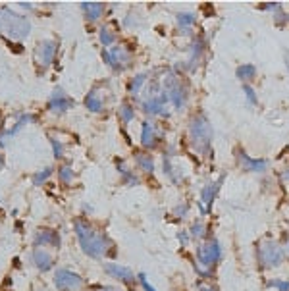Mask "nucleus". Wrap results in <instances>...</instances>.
Instances as JSON below:
<instances>
[{
	"label": "nucleus",
	"mask_w": 289,
	"mask_h": 291,
	"mask_svg": "<svg viewBox=\"0 0 289 291\" xmlns=\"http://www.w3.org/2000/svg\"><path fill=\"white\" fill-rule=\"evenodd\" d=\"M73 228H75L77 241H79L85 255H89L91 258H100V256L106 255V251L110 247V241H108L106 236H102L100 232H96L93 226H89L83 220H77L73 224Z\"/></svg>",
	"instance_id": "f257e3e1"
},
{
	"label": "nucleus",
	"mask_w": 289,
	"mask_h": 291,
	"mask_svg": "<svg viewBox=\"0 0 289 291\" xmlns=\"http://www.w3.org/2000/svg\"><path fill=\"white\" fill-rule=\"evenodd\" d=\"M29 31H31V21L25 16L14 12L8 6L0 8V33L6 39L21 41V39H25L29 35Z\"/></svg>",
	"instance_id": "f03ea898"
},
{
	"label": "nucleus",
	"mask_w": 289,
	"mask_h": 291,
	"mask_svg": "<svg viewBox=\"0 0 289 291\" xmlns=\"http://www.w3.org/2000/svg\"><path fill=\"white\" fill-rule=\"evenodd\" d=\"M189 133H191V145L199 154H206L210 150L212 143V127L206 120V116L199 114L191 120L189 126Z\"/></svg>",
	"instance_id": "7ed1b4c3"
},
{
	"label": "nucleus",
	"mask_w": 289,
	"mask_h": 291,
	"mask_svg": "<svg viewBox=\"0 0 289 291\" xmlns=\"http://www.w3.org/2000/svg\"><path fill=\"white\" fill-rule=\"evenodd\" d=\"M286 258V251L280 243L276 241H262L256 249V260L260 268H278Z\"/></svg>",
	"instance_id": "20e7f679"
},
{
	"label": "nucleus",
	"mask_w": 289,
	"mask_h": 291,
	"mask_svg": "<svg viewBox=\"0 0 289 291\" xmlns=\"http://www.w3.org/2000/svg\"><path fill=\"white\" fill-rule=\"evenodd\" d=\"M222 260V245L218 239H206L197 247V266H204L206 270L212 272V268Z\"/></svg>",
	"instance_id": "39448f33"
},
{
	"label": "nucleus",
	"mask_w": 289,
	"mask_h": 291,
	"mask_svg": "<svg viewBox=\"0 0 289 291\" xmlns=\"http://www.w3.org/2000/svg\"><path fill=\"white\" fill-rule=\"evenodd\" d=\"M164 93L174 102L176 108H183V106L187 104V87H185L174 73H170V75L164 79Z\"/></svg>",
	"instance_id": "423d86ee"
},
{
	"label": "nucleus",
	"mask_w": 289,
	"mask_h": 291,
	"mask_svg": "<svg viewBox=\"0 0 289 291\" xmlns=\"http://www.w3.org/2000/svg\"><path fill=\"white\" fill-rule=\"evenodd\" d=\"M54 286L60 291H79L83 288V278L72 270H56L54 274Z\"/></svg>",
	"instance_id": "0eeeda50"
},
{
	"label": "nucleus",
	"mask_w": 289,
	"mask_h": 291,
	"mask_svg": "<svg viewBox=\"0 0 289 291\" xmlns=\"http://www.w3.org/2000/svg\"><path fill=\"white\" fill-rule=\"evenodd\" d=\"M73 100L68 97V95H64V91L58 87L54 93H52V97L48 100V110L50 112H54V114H62V112H68L70 108H73Z\"/></svg>",
	"instance_id": "6e6552de"
},
{
	"label": "nucleus",
	"mask_w": 289,
	"mask_h": 291,
	"mask_svg": "<svg viewBox=\"0 0 289 291\" xmlns=\"http://www.w3.org/2000/svg\"><path fill=\"white\" fill-rule=\"evenodd\" d=\"M104 270H106L108 276H112L114 280H120V282H124V284H133V282H135V274H133V270L127 268V266H120V264L108 262V264L104 266Z\"/></svg>",
	"instance_id": "1a4fd4ad"
},
{
	"label": "nucleus",
	"mask_w": 289,
	"mask_h": 291,
	"mask_svg": "<svg viewBox=\"0 0 289 291\" xmlns=\"http://www.w3.org/2000/svg\"><path fill=\"white\" fill-rule=\"evenodd\" d=\"M170 102V98L166 93H162V95H158V97H152V98H146L143 102V110L144 112H148V114H168L166 112V104Z\"/></svg>",
	"instance_id": "9d476101"
},
{
	"label": "nucleus",
	"mask_w": 289,
	"mask_h": 291,
	"mask_svg": "<svg viewBox=\"0 0 289 291\" xmlns=\"http://www.w3.org/2000/svg\"><path fill=\"white\" fill-rule=\"evenodd\" d=\"M222 182H224V176H220L216 182H212V183H208L202 191H200V212H206V208L202 206V204H212L214 202V199H216V195H218V189H220V185H222Z\"/></svg>",
	"instance_id": "9b49d317"
},
{
	"label": "nucleus",
	"mask_w": 289,
	"mask_h": 291,
	"mask_svg": "<svg viewBox=\"0 0 289 291\" xmlns=\"http://www.w3.org/2000/svg\"><path fill=\"white\" fill-rule=\"evenodd\" d=\"M35 245L37 247H45V245H52V247H60V236L58 232L54 230H48V228H43V230H37L35 234Z\"/></svg>",
	"instance_id": "f8f14e48"
},
{
	"label": "nucleus",
	"mask_w": 289,
	"mask_h": 291,
	"mask_svg": "<svg viewBox=\"0 0 289 291\" xmlns=\"http://www.w3.org/2000/svg\"><path fill=\"white\" fill-rule=\"evenodd\" d=\"M37 56H39V62H41L43 68H45V66H50L52 60H54V56H56V43H52V41H43V43L39 45V49H37Z\"/></svg>",
	"instance_id": "ddd939ff"
},
{
	"label": "nucleus",
	"mask_w": 289,
	"mask_h": 291,
	"mask_svg": "<svg viewBox=\"0 0 289 291\" xmlns=\"http://www.w3.org/2000/svg\"><path fill=\"white\" fill-rule=\"evenodd\" d=\"M239 166L247 172H264L268 168V162L266 160H254V158H249L245 152H239Z\"/></svg>",
	"instance_id": "4468645a"
},
{
	"label": "nucleus",
	"mask_w": 289,
	"mask_h": 291,
	"mask_svg": "<svg viewBox=\"0 0 289 291\" xmlns=\"http://www.w3.org/2000/svg\"><path fill=\"white\" fill-rule=\"evenodd\" d=\"M33 262H35V266H37L39 270L48 272V270L52 268V264H54V258L48 255L47 251H43V249H35V251H33Z\"/></svg>",
	"instance_id": "2eb2a0df"
},
{
	"label": "nucleus",
	"mask_w": 289,
	"mask_h": 291,
	"mask_svg": "<svg viewBox=\"0 0 289 291\" xmlns=\"http://www.w3.org/2000/svg\"><path fill=\"white\" fill-rule=\"evenodd\" d=\"M156 126L154 124H150V122H144L143 124V133H141V143L143 146L146 148H150V146L156 145Z\"/></svg>",
	"instance_id": "dca6fc26"
},
{
	"label": "nucleus",
	"mask_w": 289,
	"mask_h": 291,
	"mask_svg": "<svg viewBox=\"0 0 289 291\" xmlns=\"http://www.w3.org/2000/svg\"><path fill=\"white\" fill-rule=\"evenodd\" d=\"M81 10L85 12V16H87L91 21H95V19H98V18L104 14V4H102V2H83V4H81Z\"/></svg>",
	"instance_id": "f3484780"
},
{
	"label": "nucleus",
	"mask_w": 289,
	"mask_h": 291,
	"mask_svg": "<svg viewBox=\"0 0 289 291\" xmlns=\"http://www.w3.org/2000/svg\"><path fill=\"white\" fill-rule=\"evenodd\" d=\"M237 77H239L241 81H251V79H254V75H256V68L253 66V64H245V66H239L237 68Z\"/></svg>",
	"instance_id": "a211bd4d"
},
{
	"label": "nucleus",
	"mask_w": 289,
	"mask_h": 291,
	"mask_svg": "<svg viewBox=\"0 0 289 291\" xmlns=\"http://www.w3.org/2000/svg\"><path fill=\"white\" fill-rule=\"evenodd\" d=\"M35 120V116H31V114H23L19 120H18V124L12 127V129H8V131H4V137H12V135H16L25 124H29V122H33Z\"/></svg>",
	"instance_id": "6ab92c4d"
},
{
	"label": "nucleus",
	"mask_w": 289,
	"mask_h": 291,
	"mask_svg": "<svg viewBox=\"0 0 289 291\" xmlns=\"http://www.w3.org/2000/svg\"><path fill=\"white\" fill-rule=\"evenodd\" d=\"M85 106L89 108V112H100L102 110V100H100V97H96L95 91H91L85 97Z\"/></svg>",
	"instance_id": "aec40b11"
},
{
	"label": "nucleus",
	"mask_w": 289,
	"mask_h": 291,
	"mask_svg": "<svg viewBox=\"0 0 289 291\" xmlns=\"http://www.w3.org/2000/svg\"><path fill=\"white\" fill-rule=\"evenodd\" d=\"M148 77V73H137L133 79H131V83H129V93L135 97L139 91H141V87L144 85V79Z\"/></svg>",
	"instance_id": "412c9836"
},
{
	"label": "nucleus",
	"mask_w": 289,
	"mask_h": 291,
	"mask_svg": "<svg viewBox=\"0 0 289 291\" xmlns=\"http://www.w3.org/2000/svg\"><path fill=\"white\" fill-rule=\"evenodd\" d=\"M135 160H137V166L141 168V170H144V172H152L154 170V162H152V158L150 156H146V154H137L135 156Z\"/></svg>",
	"instance_id": "4be33fe9"
},
{
	"label": "nucleus",
	"mask_w": 289,
	"mask_h": 291,
	"mask_svg": "<svg viewBox=\"0 0 289 291\" xmlns=\"http://www.w3.org/2000/svg\"><path fill=\"white\" fill-rule=\"evenodd\" d=\"M204 234H206V226H204V222H202V220H197V222L191 226V232H189L191 239H200V237H204Z\"/></svg>",
	"instance_id": "5701e85b"
},
{
	"label": "nucleus",
	"mask_w": 289,
	"mask_h": 291,
	"mask_svg": "<svg viewBox=\"0 0 289 291\" xmlns=\"http://www.w3.org/2000/svg\"><path fill=\"white\" fill-rule=\"evenodd\" d=\"M120 118H122L126 124H129V122L135 118V110H133V106L127 104V102H124V104L120 106Z\"/></svg>",
	"instance_id": "b1692460"
},
{
	"label": "nucleus",
	"mask_w": 289,
	"mask_h": 291,
	"mask_svg": "<svg viewBox=\"0 0 289 291\" xmlns=\"http://www.w3.org/2000/svg\"><path fill=\"white\" fill-rule=\"evenodd\" d=\"M178 23H180L181 29H189L193 23H195V14H191V12L180 14V16H178Z\"/></svg>",
	"instance_id": "393cba45"
},
{
	"label": "nucleus",
	"mask_w": 289,
	"mask_h": 291,
	"mask_svg": "<svg viewBox=\"0 0 289 291\" xmlns=\"http://www.w3.org/2000/svg\"><path fill=\"white\" fill-rule=\"evenodd\" d=\"M118 170H120V174H122V178L126 180V183H131V185H133V183H139V180H137V178H135V176H133V174H131L129 170H126L122 162L118 164Z\"/></svg>",
	"instance_id": "a878e982"
},
{
	"label": "nucleus",
	"mask_w": 289,
	"mask_h": 291,
	"mask_svg": "<svg viewBox=\"0 0 289 291\" xmlns=\"http://www.w3.org/2000/svg\"><path fill=\"white\" fill-rule=\"evenodd\" d=\"M50 174H52V168H45L43 172H37V174L33 176V183H35V185L45 183L48 178H50Z\"/></svg>",
	"instance_id": "bb28decb"
},
{
	"label": "nucleus",
	"mask_w": 289,
	"mask_h": 291,
	"mask_svg": "<svg viewBox=\"0 0 289 291\" xmlns=\"http://www.w3.org/2000/svg\"><path fill=\"white\" fill-rule=\"evenodd\" d=\"M266 286L274 288L276 291H289V282H286V280H270Z\"/></svg>",
	"instance_id": "cd10ccee"
},
{
	"label": "nucleus",
	"mask_w": 289,
	"mask_h": 291,
	"mask_svg": "<svg viewBox=\"0 0 289 291\" xmlns=\"http://www.w3.org/2000/svg\"><path fill=\"white\" fill-rule=\"evenodd\" d=\"M98 39H100V43H102L104 47H110V45L114 43V35H112L106 27H102V29H100V37H98Z\"/></svg>",
	"instance_id": "c85d7f7f"
},
{
	"label": "nucleus",
	"mask_w": 289,
	"mask_h": 291,
	"mask_svg": "<svg viewBox=\"0 0 289 291\" xmlns=\"http://www.w3.org/2000/svg\"><path fill=\"white\" fill-rule=\"evenodd\" d=\"M58 176H60V180H62L64 183H70V182H72V178H73V172H72V168H70V166H62V168L58 170Z\"/></svg>",
	"instance_id": "c756f323"
},
{
	"label": "nucleus",
	"mask_w": 289,
	"mask_h": 291,
	"mask_svg": "<svg viewBox=\"0 0 289 291\" xmlns=\"http://www.w3.org/2000/svg\"><path fill=\"white\" fill-rule=\"evenodd\" d=\"M243 91H245V95H247V98H249V102H251V104H256V102H258L256 93H254V89H253L251 85H243Z\"/></svg>",
	"instance_id": "7c9ffc66"
},
{
	"label": "nucleus",
	"mask_w": 289,
	"mask_h": 291,
	"mask_svg": "<svg viewBox=\"0 0 289 291\" xmlns=\"http://www.w3.org/2000/svg\"><path fill=\"white\" fill-rule=\"evenodd\" d=\"M50 143H52V150H54V156L56 158H62V154H64V148H62V145H60V141L58 139H50Z\"/></svg>",
	"instance_id": "2f4dec72"
},
{
	"label": "nucleus",
	"mask_w": 289,
	"mask_h": 291,
	"mask_svg": "<svg viewBox=\"0 0 289 291\" xmlns=\"http://www.w3.org/2000/svg\"><path fill=\"white\" fill-rule=\"evenodd\" d=\"M137 278H139V284L143 286V290H144V291H156L154 288H152V286H150V284H148V282H146V276H144L143 272H141V274H139Z\"/></svg>",
	"instance_id": "473e14b6"
},
{
	"label": "nucleus",
	"mask_w": 289,
	"mask_h": 291,
	"mask_svg": "<svg viewBox=\"0 0 289 291\" xmlns=\"http://www.w3.org/2000/svg\"><path fill=\"white\" fill-rule=\"evenodd\" d=\"M189 239H191V236H189L187 232H181V234H180V241H181V245H187Z\"/></svg>",
	"instance_id": "72a5a7b5"
},
{
	"label": "nucleus",
	"mask_w": 289,
	"mask_h": 291,
	"mask_svg": "<svg viewBox=\"0 0 289 291\" xmlns=\"http://www.w3.org/2000/svg\"><path fill=\"white\" fill-rule=\"evenodd\" d=\"M187 210H189V208H187V204H185V206H178V208H176V214H178V216H180V214H181V216H185V214H187Z\"/></svg>",
	"instance_id": "f704fd0d"
},
{
	"label": "nucleus",
	"mask_w": 289,
	"mask_h": 291,
	"mask_svg": "<svg viewBox=\"0 0 289 291\" xmlns=\"http://www.w3.org/2000/svg\"><path fill=\"white\" fill-rule=\"evenodd\" d=\"M199 291H216V288H212V286H199Z\"/></svg>",
	"instance_id": "c9c22d12"
},
{
	"label": "nucleus",
	"mask_w": 289,
	"mask_h": 291,
	"mask_svg": "<svg viewBox=\"0 0 289 291\" xmlns=\"http://www.w3.org/2000/svg\"><path fill=\"white\" fill-rule=\"evenodd\" d=\"M95 291H118L116 288H110V286H104V288H98V290Z\"/></svg>",
	"instance_id": "e433bc0d"
},
{
	"label": "nucleus",
	"mask_w": 289,
	"mask_h": 291,
	"mask_svg": "<svg viewBox=\"0 0 289 291\" xmlns=\"http://www.w3.org/2000/svg\"><path fill=\"white\" fill-rule=\"evenodd\" d=\"M284 251H286V256L289 258V237H286V245H284Z\"/></svg>",
	"instance_id": "4c0bfd02"
},
{
	"label": "nucleus",
	"mask_w": 289,
	"mask_h": 291,
	"mask_svg": "<svg viewBox=\"0 0 289 291\" xmlns=\"http://www.w3.org/2000/svg\"><path fill=\"white\" fill-rule=\"evenodd\" d=\"M19 6H21V8H27V10H31V8H33L29 2H19Z\"/></svg>",
	"instance_id": "58836bf2"
},
{
	"label": "nucleus",
	"mask_w": 289,
	"mask_h": 291,
	"mask_svg": "<svg viewBox=\"0 0 289 291\" xmlns=\"http://www.w3.org/2000/svg\"><path fill=\"white\" fill-rule=\"evenodd\" d=\"M4 168V158H2V154H0V170Z\"/></svg>",
	"instance_id": "ea45409f"
},
{
	"label": "nucleus",
	"mask_w": 289,
	"mask_h": 291,
	"mask_svg": "<svg viewBox=\"0 0 289 291\" xmlns=\"http://www.w3.org/2000/svg\"><path fill=\"white\" fill-rule=\"evenodd\" d=\"M286 64H288V70H289V52L286 54Z\"/></svg>",
	"instance_id": "a19ab883"
},
{
	"label": "nucleus",
	"mask_w": 289,
	"mask_h": 291,
	"mask_svg": "<svg viewBox=\"0 0 289 291\" xmlns=\"http://www.w3.org/2000/svg\"><path fill=\"white\" fill-rule=\"evenodd\" d=\"M286 178H288V180H289V170H288V172H286Z\"/></svg>",
	"instance_id": "79ce46f5"
},
{
	"label": "nucleus",
	"mask_w": 289,
	"mask_h": 291,
	"mask_svg": "<svg viewBox=\"0 0 289 291\" xmlns=\"http://www.w3.org/2000/svg\"><path fill=\"white\" fill-rule=\"evenodd\" d=\"M288 19H289V16H288Z\"/></svg>",
	"instance_id": "37998d69"
},
{
	"label": "nucleus",
	"mask_w": 289,
	"mask_h": 291,
	"mask_svg": "<svg viewBox=\"0 0 289 291\" xmlns=\"http://www.w3.org/2000/svg\"><path fill=\"white\" fill-rule=\"evenodd\" d=\"M0 122H2V120H0Z\"/></svg>",
	"instance_id": "c03bdc74"
}]
</instances>
